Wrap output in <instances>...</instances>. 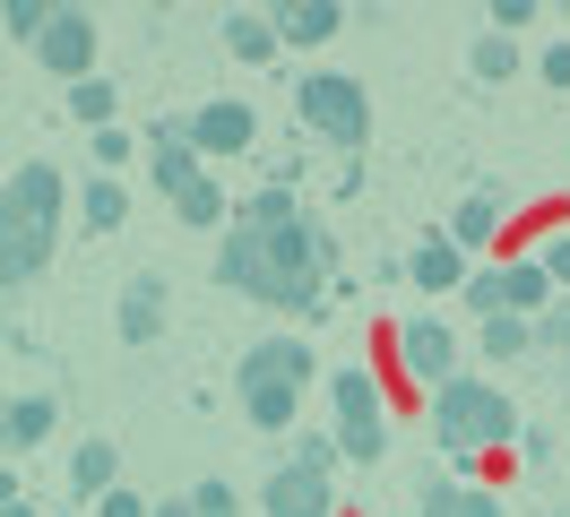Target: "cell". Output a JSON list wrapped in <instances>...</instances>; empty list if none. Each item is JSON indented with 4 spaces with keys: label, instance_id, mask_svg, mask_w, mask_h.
Listing matches in <instances>:
<instances>
[{
    "label": "cell",
    "instance_id": "6da1fadb",
    "mask_svg": "<svg viewBox=\"0 0 570 517\" xmlns=\"http://www.w3.org/2000/svg\"><path fill=\"white\" fill-rule=\"evenodd\" d=\"M216 285L259 310L321 319L328 285H337V233L321 225V207H303V190L259 181L250 199H234V225H225V250H216Z\"/></svg>",
    "mask_w": 570,
    "mask_h": 517
},
{
    "label": "cell",
    "instance_id": "7a4b0ae2",
    "mask_svg": "<svg viewBox=\"0 0 570 517\" xmlns=\"http://www.w3.org/2000/svg\"><path fill=\"white\" fill-rule=\"evenodd\" d=\"M61 199H70L61 165L27 156V165L9 172V199H0V276L27 285V276L52 268V250H61Z\"/></svg>",
    "mask_w": 570,
    "mask_h": 517
},
{
    "label": "cell",
    "instance_id": "3957f363",
    "mask_svg": "<svg viewBox=\"0 0 570 517\" xmlns=\"http://www.w3.org/2000/svg\"><path fill=\"white\" fill-rule=\"evenodd\" d=\"M519 431H528V422H519V406L501 397L493 379H466L459 371L450 388H432V448H441V457L475 466L484 448H510Z\"/></svg>",
    "mask_w": 570,
    "mask_h": 517
},
{
    "label": "cell",
    "instance_id": "277c9868",
    "mask_svg": "<svg viewBox=\"0 0 570 517\" xmlns=\"http://www.w3.org/2000/svg\"><path fill=\"white\" fill-rule=\"evenodd\" d=\"M312 345L303 337H268L250 345L243 362H234V397H243L250 431H294V414H303V388H312Z\"/></svg>",
    "mask_w": 570,
    "mask_h": 517
},
{
    "label": "cell",
    "instance_id": "5b68a950",
    "mask_svg": "<svg viewBox=\"0 0 570 517\" xmlns=\"http://www.w3.org/2000/svg\"><path fill=\"white\" fill-rule=\"evenodd\" d=\"M294 112H303V130H312V138L346 147V156H363V138H372V96H363V78H346V69L294 78Z\"/></svg>",
    "mask_w": 570,
    "mask_h": 517
},
{
    "label": "cell",
    "instance_id": "8992f818",
    "mask_svg": "<svg viewBox=\"0 0 570 517\" xmlns=\"http://www.w3.org/2000/svg\"><path fill=\"white\" fill-rule=\"evenodd\" d=\"M328 431H337V448L355 457V466H372L381 448H390V406H381V379L363 371V362H346V371H328Z\"/></svg>",
    "mask_w": 570,
    "mask_h": 517
},
{
    "label": "cell",
    "instance_id": "52a82bcc",
    "mask_svg": "<svg viewBox=\"0 0 570 517\" xmlns=\"http://www.w3.org/2000/svg\"><path fill=\"white\" fill-rule=\"evenodd\" d=\"M466 302H475V319H535V310L553 302V276L535 268V259H519V268H493V276H466Z\"/></svg>",
    "mask_w": 570,
    "mask_h": 517
},
{
    "label": "cell",
    "instance_id": "ba28073f",
    "mask_svg": "<svg viewBox=\"0 0 570 517\" xmlns=\"http://www.w3.org/2000/svg\"><path fill=\"white\" fill-rule=\"evenodd\" d=\"M250 138H259V112H250L243 96H208L199 112H190V147H199L208 165H234V156H250Z\"/></svg>",
    "mask_w": 570,
    "mask_h": 517
},
{
    "label": "cell",
    "instance_id": "9c48e42d",
    "mask_svg": "<svg viewBox=\"0 0 570 517\" xmlns=\"http://www.w3.org/2000/svg\"><path fill=\"white\" fill-rule=\"evenodd\" d=\"M147 172H156L165 199H190V190L208 181V156L190 147V121H156V130H147Z\"/></svg>",
    "mask_w": 570,
    "mask_h": 517
},
{
    "label": "cell",
    "instance_id": "30bf717a",
    "mask_svg": "<svg viewBox=\"0 0 570 517\" xmlns=\"http://www.w3.org/2000/svg\"><path fill=\"white\" fill-rule=\"evenodd\" d=\"M36 61L61 78V87H78V78H96V18L87 9H52V27H43Z\"/></svg>",
    "mask_w": 570,
    "mask_h": 517
},
{
    "label": "cell",
    "instance_id": "8fae6325",
    "mask_svg": "<svg viewBox=\"0 0 570 517\" xmlns=\"http://www.w3.org/2000/svg\"><path fill=\"white\" fill-rule=\"evenodd\" d=\"M259 509H268V517H328V509H337V491H328L321 466H294V457H285L277 475L259 483Z\"/></svg>",
    "mask_w": 570,
    "mask_h": 517
},
{
    "label": "cell",
    "instance_id": "7c38bea8",
    "mask_svg": "<svg viewBox=\"0 0 570 517\" xmlns=\"http://www.w3.org/2000/svg\"><path fill=\"white\" fill-rule=\"evenodd\" d=\"M397 354H406V371L424 379V388H450V379H459V337H450V328H441L432 310L397 328Z\"/></svg>",
    "mask_w": 570,
    "mask_h": 517
},
{
    "label": "cell",
    "instance_id": "4fadbf2b",
    "mask_svg": "<svg viewBox=\"0 0 570 517\" xmlns=\"http://www.w3.org/2000/svg\"><path fill=\"white\" fill-rule=\"evenodd\" d=\"M268 27H277L285 52H312V43H328V34H346V9H337V0H277Z\"/></svg>",
    "mask_w": 570,
    "mask_h": 517
},
{
    "label": "cell",
    "instance_id": "5bb4252c",
    "mask_svg": "<svg viewBox=\"0 0 570 517\" xmlns=\"http://www.w3.org/2000/svg\"><path fill=\"white\" fill-rule=\"evenodd\" d=\"M52 422H61V406L43 397V388H27V397H9L0 406V440H9V457H27V448L52 440Z\"/></svg>",
    "mask_w": 570,
    "mask_h": 517
},
{
    "label": "cell",
    "instance_id": "9a60e30c",
    "mask_svg": "<svg viewBox=\"0 0 570 517\" xmlns=\"http://www.w3.org/2000/svg\"><path fill=\"white\" fill-rule=\"evenodd\" d=\"M112 475H121V448H112L105 431H87V440L70 448V491L78 500H105V491H121Z\"/></svg>",
    "mask_w": 570,
    "mask_h": 517
},
{
    "label": "cell",
    "instance_id": "2e32d148",
    "mask_svg": "<svg viewBox=\"0 0 570 517\" xmlns=\"http://www.w3.org/2000/svg\"><path fill=\"white\" fill-rule=\"evenodd\" d=\"M165 337V276H130L121 294V345H156Z\"/></svg>",
    "mask_w": 570,
    "mask_h": 517
},
{
    "label": "cell",
    "instance_id": "e0dca14e",
    "mask_svg": "<svg viewBox=\"0 0 570 517\" xmlns=\"http://www.w3.org/2000/svg\"><path fill=\"white\" fill-rule=\"evenodd\" d=\"M406 276H415L424 294H450V285H466V250L450 233H424V241H415V259H406Z\"/></svg>",
    "mask_w": 570,
    "mask_h": 517
},
{
    "label": "cell",
    "instance_id": "ac0fdd59",
    "mask_svg": "<svg viewBox=\"0 0 570 517\" xmlns=\"http://www.w3.org/2000/svg\"><path fill=\"white\" fill-rule=\"evenodd\" d=\"M415 517H501V500L484 483H424V491H415Z\"/></svg>",
    "mask_w": 570,
    "mask_h": 517
},
{
    "label": "cell",
    "instance_id": "d6986e66",
    "mask_svg": "<svg viewBox=\"0 0 570 517\" xmlns=\"http://www.w3.org/2000/svg\"><path fill=\"white\" fill-rule=\"evenodd\" d=\"M225 52H234V61H277L285 43H277V27H268V9H225Z\"/></svg>",
    "mask_w": 570,
    "mask_h": 517
},
{
    "label": "cell",
    "instance_id": "ffe728a7",
    "mask_svg": "<svg viewBox=\"0 0 570 517\" xmlns=\"http://www.w3.org/2000/svg\"><path fill=\"white\" fill-rule=\"evenodd\" d=\"M61 103H70V121H78V130L96 138V130H112V112H121V87H112V78H78Z\"/></svg>",
    "mask_w": 570,
    "mask_h": 517
},
{
    "label": "cell",
    "instance_id": "44dd1931",
    "mask_svg": "<svg viewBox=\"0 0 570 517\" xmlns=\"http://www.w3.org/2000/svg\"><path fill=\"white\" fill-rule=\"evenodd\" d=\"M493 225H501V199H493V190H466V199L450 207V225H441V233L459 241V250H475V241H493Z\"/></svg>",
    "mask_w": 570,
    "mask_h": 517
},
{
    "label": "cell",
    "instance_id": "7402d4cb",
    "mask_svg": "<svg viewBox=\"0 0 570 517\" xmlns=\"http://www.w3.org/2000/svg\"><path fill=\"white\" fill-rule=\"evenodd\" d=\"M466 69H475L484 87H501V78H519V43H510V34H475V52H466Z\"/></svg>",
    "mask_w": 570,
    "mask_h": 517
},
{
    "label": "cell",
    "instance_id": "603a6c76",
    "mask_svg": "<svg viewBox=\"0 0 570 517\" xmlns=\"http://www.w3.org/2000/svg\"><path fill=\"white\" fill-rule=\"evenodd\" d=\"M528 345H535V328H528V319H510V310L475 328V354H493V362H510V354H528Z\"/></svg>",
    "mask_w": 570,
    "mask_h": 517
},
{
    "label": "cell",
    "instance_id": "cb8c5ba5",
    "mask_svg": "<svg viewBox=\"0 0 570 517\" xmlns=\"http://www.w3.org/2000/svg\"><path fill=\"white\" fill-rule=\"evenodd\" d=\"M43 27H52V0H9V9H0V34H9V43H43Z\"/></svg>",
    "mask_w": 570,
    "mask_h": 517
},
{
    "label": "cell",
    "instance_id": "d4e9b609",
    "mask_svg": "<svg viewBox=\"0 0 570 517\" xmlns=\"http://www.w3.org/2000/svg\"><path fill=\"white\" fill-rule=\"evenodd\" d=\"M78 216H87V233H121V216H130V199H121L112 181H87V207H78Z\"/></svg>",
    "mask_w": 570,
    "mask_h": 517
},
{
    "label": "cell",
    "instance_id": "484cf974",
    "mask_svg": "<svg viewBox=\"0 0 570 517\" xmlns=\"http://www.w3.org/2000/svg\"><path fill=\"white\" fill-rule=\"evenodd\" d=\"M174 216H181V225H199V233H208V225H234V216H225V190H216V172L190 190V199H174Z\"/></svg>",
    "mask_w": 570,
    "mask_h": 517
},
{
    "label": "cell",
    "instance_id": "4316f807",
    "mask_svg": "<svg viewBox=\"0 0 570 517\" xmlns=\"http://www.w3.org/2000/svg\"><path fill=\"white\" fill-rule=\"evenodd\" d=\"M337 431H294V466H321V475H337Z\"/></svg>",
    "mask_w": 570,
    "mask_h": 517
},
{
    "label": "cell",
    "instance_id": "83f0119b",
    "mask_svg": "<svg viewBox=\"0 0 570 517\" xmlns=\"http://www.w3.org/2000/svg\"><path fill=\"white\" fill-rule=\"evenodd\" d=\"M190 509H199V517H243V500H234V483H225V475H208V483H190Z\"/></svg>",
    "mask_w": 570,
    "mask_h": 517
},
{
    "label": "cell",
    "instance_id": "f1b7e54d",
    "mask_svg": "<svg viewBox=\"0 0 570 517\" xmlns=\"http://www.w3.org/2000/svg\"><path fill=\"white\" fill-rule=\"evenodd\" d=\"M535 78H544L553 96H570V34H562V43H544V61H535Z\"/></svg>",
    "mask_w": 570,
    "mask_h": 517
},
{
    "label": "cell",
    "instance_id": "f546056e",
    "mask_svg": "<svg viewBox=\"0 0 570 517\" xmlns=\"http://www.w3.org/2000/svg\"><path fill=\"white\" fill-rule=\"evenodd\" d=\"M87 147H96V165H121V156H130L139 138H130V130H121V121H112V130H96V138H87Z\"/></svg>",
    "mask_w": 570,
    "mask_h": 517
},
{
    "label": "cell",
    "instance_id": "4dcf8cb0",
    "mask_svg": "<svg viewBox=\"0 0 570 517\" xmlns=\"http://www.w3.org/2000/svg\"><path fill=\"white\" fill-rule=\"evenodd\" d=\"M544 345H553V354H562V388H570V302L553 310V319H544Z\"/></svg>",
    "mask_w": 570,
    "mask_h": 517
},
{
    "label": "cell",
    "instance_id": "1f68e13d",
    "mask_svg": "<svg viewBox=\"0 0 570 517\" xmlns=\"http://www.w3.org/2000/svg\"><path fill=\"white\" fill-rule=\"evenodd\" d=\"M535 18V0H493V34H519Z\"/></svg>",
    "mask_w": 570,
    "mask_h": 517
},
{
    "label": "cell",
    "instance_id": "d6a6232c",
    "mask_svg": "<svg viewBox=\"0 0 570 517\" xmlns=\"http://www.w3.org/2000/svg\"><path fill=\"white\" fill-rule=\"evenodd\" d=\"M535 268L553 276V285H570V233H562V241H544V250H535Z\"/></svg>",
    "mask_w": 570,
    "mask_h": 517
},
{
    "label": "cell",
    "instance_id": "836d02e7",
    "mask_svg": "<svg viewBox=\"0 0 570 517\" xmlns=\"http://www.w3.org/2000/svg\"><path fill=\"white\" fill-rule=\"evenodd\" d=\"M96 517H156V509H147L139 491H105V500H96Z\"/></svg>",
    "mask_w": 570,
    "mask_h": 517
},
{
    "label": "cell",
    "instance_id": "e575fe53",
    "mask_svg": "<svg viewBox=\"0 0 570 517\" xmlns=\"http://www.w3.org/2000/svg\"><path fill=\"white\" fill-rule=\"evenodd\" d=\"M0 517H43V509L27 500V491H9V509H0Z\"/></svg>",
    "mask_w": 570,
    "mask_h": 517
},
{
    "label": "cell",
    "instance_id": "d590c367",
    "mask_svg": "<svg viewBox=\"0 0 570 517\" xmlns=\"http://www.w3.org/2000/svg\"><path fill=\"white\" fill-rule=\"evenodd\" d=\"M156 517H199V509H190V491H181V500H156Z\"/></svg>",
    "mask_w": 570,
    "mask_h": 517
},
{
    "label": "cell",
    "instance_id": "8d00e7d4",
    "mask_svg": "<svg viewBox=\"0 0 570 517\" xmlns=\"http://www.w3.org/2000/svg\"><path fill=\"white\" fill-rule=\"evenodd\" d=\"M553 517H570V509H553Z\"/></svg>",
    "mask_w": 570,
    "mask_h": 517
}]
</instances>
